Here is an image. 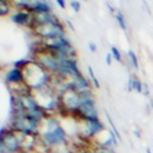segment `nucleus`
<instances>
[{
  "label": "nucleus",
  "instance_id": "6",
  "mask_svg": "<svg viewBox=\"0 0 153 153\" xmlns=\"http://www.w3.org/2000/svg\"><path fill=\"white\" fill-rule=\"evenodd\" d=\"M14 5L19 6V10H25L31 12L32 15L34 14H47V12H53L52 4L49 1H44V0H34V1H30V0H25V1H14Z\"/></svg>",
  "mask_w": 153,
  "mask_h": 153
},
{
  "label": "nucleus",
  "instance_id": "19",
  "mask_svg": "<svg viewBox=\"0 0 153 153\" xmlns=\"http://www.w3.org/2000/svg\"><path fill=\"white\" fill-rule=\"evenodd\" d=\"M111 60H113V56H111L110 53H108L107 56H105V62H107V65H111Z\"/></svg>",
  "mask_w": 153,
  "mask_h": 153
},
{
  "label": "nucleus",
  "instance_id": "8",
  "mask_svg": "<svg viewBox=\"0 0 153 153\" xmlns=\"http://www.w3.org/2000/svg\"><path fill=\"white\" fill-rule=\"evenodd\" d=\"M32 14L25 10H17L15 14L11 15V21L19 26H30L32 22Z\"/></svg>",
  "mask_w": 153,
  "mask_h": 153
},
{
  "label": "nucleus",
  "instance_id": "16",
  "mask_svg": "<svg viewBox=\"0 0 153 153\" xmlns=\"http://www.w3.org/2000/svg\"><path fill=\"white\" fill-rule=\"evenodd\" d=\"M93 153H114L113 148H104V147H100V146H96L92 149Z\"/></svg>",
  "mask_w": 153,
  "mask_h": 153
},
{
  "label": "nucleus",
  "instance_id": "9",
  "mask_svg": "<svg viewBox=\"0 0 153 153\" xmlns=\"http://www.w3.org/2000/svg\"><path fill=\"white\" fill-rule=\"evenodd\" d=\"M127 86H129V91H136L138 93H142L143 91V82L140 81V79H137L136 76L131 75L129 77V82H127Z\"/></svg>",
  "mask_w": 153,
  "mask_h": 153
},
{
  "label": "nucleus",
  "instance_id": "21",
  "mask_svg": "<svg viewBox=\"0 0 153 153\" xmlns=\"http://www.w3.org/2000/svg\"><path fill=\"white\" fill-rule=\"evenodd\" d=\"M56 4H58L61 9H65V6H66V3L62 1V0H56Z\"/></svg>",
  "mask_w": 153,
  "mask_h": 153
},
{
  "label": "nucleus",
  "instance_id": "18",
  "mask_svg": "<svg viewBox=\"0 0 153 153\" xmlns=\"http://www.w3.org/2000/svg\"><path fill=\"white\" fill-rule=\"evenodd\" d=\"M69 4H70V6L72 7V10H75L76 12L80 11V9H81V3H80V1H77V0H72V1H70Z\"/></svg>",
  "mask_w": 153,
  "mask_h": 153
},
{
  "label": "nucleus",
  "instance_id": "2",
  "mask_svg": "<svg viewBox=\"0 0 153 153\" xmlns=\"http://www.w3.org/2000/svg\"><path fill=\"white\" fill-rule=\"evenodd\" d=\"M23 75H25V83L32 92L50 86L54 76L53 74L47 71L44 68H42L39 64L33 61L32 59L28 65L23 69Z\"/></svg>",
  "mask_w": 153,
  "mask_h": 153
},
{
  "label": "nucleus",
  "instance_id": "23",
  "mask_svg": "<svg viewBox=\"0 0 153 153\" xmlns=\"http://www.w3.org/2000/svg\"><path fill=\"white\" fill-rule=\"evenodd\" d=\"M147 153H151V151H149V149H147Z\"/></svg>",
  "mask_w": 153,
  "mask_h": 153
},
{
  "label": "nucleus",
  "instance_id": "15",
  "mask_svg": "<svg viewBox=\"0 0 153 153\" xmlns=\"http://www.w3.org/2000/svg\"><path fill=\"white\" fill-rule=\"evenodd\" d=\"M87 70H88V75H90V79H91L92 83L94 85V87H96V88H99V81H98V80H97V77H96V74H94V71H93L92 66H88V68H87Z\"/></svg>",
  "mask_w": 153,
  "mask_h": 153
},
{
  "label": "nucleus",
  "instance_id": "17",
  "mask_svg": "<svg viewBox=\"0 0 153 153\" xmlns=\"http://www.w3.org/2000/svg\"><path fill=\"white\" fill-rule=\"evenodd\" d=\"M107 119H108V123H109V125H110V129H111V131L117 135V137L119 138L120 137V135H119V131H118V129H117V126H115V124H114V121L111 120V118H110V115L107 113Z\"/></svg>",
  "mask_w": 153,
  "mask_h": 153
},
{
  "label": "nucleus",
  "instance_id": "14",
  "mask_svg": "<svg viewBox=\"0 0 153 153\" xmlns=\"http://www.w3.org/2000/svg\"><path fill=\"white\" fill-rule=\"evenodd\" d=\"M30 61H31V59H25V58H22V59L16 60V61L14 62V66H16V68H19V69L23 70V69L26 68V66L28 65V64H30Z\"/></svg>",
  "mask_w": 153,
  "mask_h": 153
},
{
  "label": "nucleus",
  "instance_id": "11",
  "mask_svg": "<svg viewBox=\"0 0 153 153\" xmlns=\"http://www.w3.org/2000/svg\"><path fill=\"white\" fill-rule=\"evenodd\" d=\"M10 5H11V3L1 0V1H0V15H1V16L9 15V12H10V10H11V6H10Z\"/></svg>",
  "mask_w": 153,
  "mask_h": 153
},
{
  "label": "nucleus",
  "instance_id": "22",
  "mask_svg": "<svg viewBox=\"0 0 153 153\" xmlns=\"http://www.w3.org/2000/svg\"><path fill=\"white\" fill-rule=\"evenodd\" d=\"M142 92H145V94H148V87L146 83H143V91Z\"/></svg>",
  "mask_w": 153,
  "mask_h": 153
},
{
  "label": "nucleus",
  "instance_id": "1",
  "mask_svg": "<svg viewBox=\"0 0 153 153\" xmlns=\"http://www.w3.org/2000/svg\"><path fill=\"white\" fill-rule=\"evenodd\" d=\"M68 132L54 115H48L41 121L38 137L50 149L68 145Z\"/></svg>",
  "mask_w": 153,
  "mask_h": 153
},
{
  "label": "nucleus",
  "instance_id": "3",
  "mask_svg": "<svg viewBox=\"0 0 153 153\" xmlns=\"http://www.w3.org/2000/svg\"><path fill=\"white\" fill-rule=\"evenodd\" d=\"M31 30L34 32V34L38 38H41V41H50V39H55V38L66 36L65 26H64L60 20L55 22H50V23L39 25V26H34Z\"/></svg>",
  "mask_w": 153,
  "mask_h": 153
},
{
  "label": "nucleus",
  "instance_id": "20",
  "mask_svg": "<svg viewBox=\"0 0 153 153\" xmlns=\"http://www.w3.org/2000/svg\"><path fill=\"white\" fill-rule=\"evenodd\" d=\"M88 47H90V50H91V52H96V50H97V45H96L94 43H92V42L88 43Z\"/></svg>",
  "mask_w": 153,
  "mask_h": 153
},
{
  "label": "nucleus",
  "instance_id": "13",
  "mask_svg": "<svg viewBox=\"0 0 153 153\" xmlns=\"http://www.w3.org/2000/svg\"><path fill=\"white\" fill-rule=\"evenodd\" d=\"M110 54H111V56H113V59L114 60H117V61H121L123 59H121V53H120V50L115 47V45H111L110 47V52H109Z\"/></svg>",
  "mask_w": 153,
  "mask_h": 153
},
{
  "label": "nucleus",
  "instance_id": "5",
  "mask_svg": "<svg viewBox=\"0 0 153 153\" xmlns=\"http://www.w3.org/2000/svg\"><path fill=\"white\" fill-rule=\"evenodd\" d=\"M77 136L81 140H90L96 137L99 132L104 130V125L99 119L94 120H81L77 123Z\"/></svg>",
  "mask_w": 153,
  "mask_h": 153
},
{
  "label": "nucleus",
  "instance_id": "4",
  "mask_svg": "<svg viewBox=\"0 0 153 153\" xmlns=\"http://www.w3.org/2000/svg\"><path fill=\"white\" fill-rule=\"evenodd\" d=\"M22 151L19 132L7 129H1L0 136V152L1 153H20Z\"/></svg>",
  "mask_w": 153,
  "mask_h": 153
},
{
  "label": "nucleus",
  "instance_id": "12",
  "mask_svg": "<svg viewBox=\"0 0 153 153\" xmlns=\"http://www.w3.org/2000/svg\"><path fill=\"white\" fill-rule=\"evenodd\" d=\"M127 56H129V60H130V62H131V66L135 69V70H137L138 69V59H137V56H136V54H135V52L134 50H129L127 52Z\"/></svg>",
  "mask_w": 153,
  "mask_h": 153
},
{
  "label": "nucleus",
  "instance_id": "7",
  "mask_svg": "<svg viewBox=\"0 0 153 153\" xmlns=\"http://www.w3.org/2000/svg\"><path fill=\"white\" fill-rule=\"evenodd\" d=\"M4 80L6 82L7 86H17V85H22L25 83V75H23V70L16 68V66H12L10 69L6 70L5 76H4Z\"/></svg>",
  "mask_w": 153,
  "mask_h": 153
},
{
  "label": "nucleus",
  "instance_id": "10",
  "mask_svg": "<svg viewBox=\"0 0 153 153\" xmlns=\"http://www.w3.org/2000/svg\"><path fill=\"white\" fill-rule=\"evenodd\" d=\"M115 19H117V22H118V25L120 26V28L123 31H126L127 30V25H126V20H125V16L123 14V11L118 10L115 12Z\"/></svg>",
  "mask_w": 153,
  "mask_h": 153
}]
</instances>
